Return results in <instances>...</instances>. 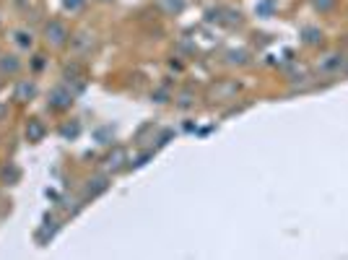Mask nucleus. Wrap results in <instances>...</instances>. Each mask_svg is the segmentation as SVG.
Instances as JSON below:
<instances>
[{
    "label": "nucleus",
    "mask_w": 348,
    "mask_h": 260,
    "mask_svg": "<svg viewBox=\"0 0 348 260\" xmlns=\"http://www.w3.org/2000/svg\"><path fill=\"white\" fill-rule=\"evenodd\" d=\"M44 39L52 45V47H63L68 42V29L60 24V21H49L44 26Z\"/></svg>",
    "instance_id": "1"
},
{
    "label": "nucleus",
    "mask_w": 348,
    "mask_h": 260,
    "mask_svg": "<svg viewBox=\"0 0 348 260\" xmlns=\"http://www.w3.org/2000/svg\"><path fill=\"white\" fill-rule=\"evenodd\" d=\"M44 133H47V127H44V122H42V120L31 117V120L26 122V138H29L31 143H39V141H44Z\"/></svg>",
    "instance_id": "2"
},
{
    "label": "nucleus",
    "mask_w": 348,
    "mask_h": 260,
    "mask_svg": "<svg viewBox=\"0 0 348 260\" xmlns=\"http://www.w3.org/2000/svg\"><path fill=\"white\" fill-rule=\"evenodd\" d=\"M70 102H73V97L68 94L65 89H55L52 91V99H49V107L52 109H65V107H70Z\"/></svg>",
    "instance_id": "3"
},
{
    "label": "nucleus",
    "mask_w": 348,
    "mask_h": 260,
    "mask_svg": "<svg viewBox=\"0 0 348 260\" xmlns=\"http://www.w3.org/2000/svg\"><path fill=\"white\" fill-rule=\"evenodd\" d=\"M34 94H36V86H34L31 81H21V83L16 86V94H13V99H16V102H29Z\"/></svg>",
    "instance_id": "4"
},
{
    "label": "nucleus",
    "mask_w": 348,
    "mask_h": 260,
    "mask_svg": "<svg viewBox=\"0 0 348 260\" xmlns=\"http://www.w3.org/2000/svg\"><path fill=\"white\" fill-rule=\"evenodd\" d=\"M18 68H21V60L16 55H3L0 58V73H18Z\"/></svg>",
    "instance_id": "5"
},
{
    "label": "nucleus",
    "mask_w": 348,
    "mask_h": 260,
    "mask_svg": "<svg viewBox=\"0 0 348 260\" xmlns=\"http://www.w3.org/2000/svg\"><path fill=\"white\" fill-rule=\"evenodd\" d=\"M31 42H34V36H31L29 31H16V45H18V47L26 50V47H31Z\"/></svg>",
    "instance_id": "6"
},
{
    "label": "nucleus",
    "mask_w": 348,
    "mask_h": 260,
    "mask_svg": "<svg viewBox=\"0 0 348 260\" xmlns=\"http://www.w3.org/2000/svg\"><path fill=\"white\" fill-rule=\"evenodd\" d=\"M83 6V0H63V8L65 11H78Z\"/></svg>",
    "instance_id": "7"
}]
</instances>
